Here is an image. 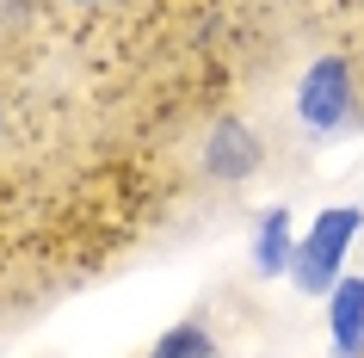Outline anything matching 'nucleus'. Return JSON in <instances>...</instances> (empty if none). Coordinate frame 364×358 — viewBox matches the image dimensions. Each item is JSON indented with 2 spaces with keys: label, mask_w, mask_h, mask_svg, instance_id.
<instances>
[{
  "label": "nucleus",
  "mask_w": 364,
  "mask_h": 358,
  "mask_svg": "<svg viewBox=\"0 0 364 358\" xmlns=\"http://www.w3.org/2000/svg\"><path fill=\"white\" fill-rule=\"evenodd\" d=\"M333 346L346 358L364 352V278L340 284V297H333Z\"/></svg>",
  "instance_id": "obj_4"
},
{
  "label": "nucleus",
  "mask_w": 364,
  "mask_h": 358,
  "mask_svg": "<svg viewBox=\"0 0 364 358\" xmlns=\"http://www.w3.org/2000/svg\"><path fill=\"white\" fill-rule=\"evenodd\" d=\"M259 167H266L259 136H253L241 117H216L210 136H204V149H198V173L216 179V186H241V179H253Z\"/></svg>",
  "instance_id": "obj_2"
},
{
  "label": "nucleus",
  "mask_w": 364,
  "mask_h": 358,
  "mask_svg": "<svg viewBox=\"0 0 364 358\" xmlns=\"http://www.w3.org/2000/svg\"><path fill=\"white\" fill-rule=\"evenodd\" d=\"M149 358H216V346H210V334H204L198 321H186V327L161 334V346H154Z\"/></svg>",
  "instance_id": "obj_6"
},
{
  "label": "nucleus",
  "mask_w": 364,
  "mask_h": 358,
  "mask_svg": "<svg viewBox=\"0 0 364 358\" xmlns=\"http://www.w3.org/2000/svg\"><path fill=\"white\" fill-rule=\"evenodd\" d=\"M296 112H303L309 130H321V136L364 130V80H358V68L346 56H321L303 75V87H296Z\"/></svg>",
  "instance_id": "obj_1"
},
{
  "label": "nucleus",
  "mask_w": 364,
  "mask_h": 358,
  "mask_svg": "<svg viewBox=\"0 0 364 358\" xmlns=\"http://www.w3.org/2000/svg\"><path fill=\"white\" fill-rule=\"evenodd\" d=\"M290 260H296V253H290V216L272 210L266 223H259V241H253V272H259V278H278Z\"/></svg>",
  "instance_id": "obj_5"
},
{
  "label": "nucleus",
  "mask_w": 364,
  "mask_h": 358,
  "mask_svg": "<svg viewBox=\"0 0 364 358\" xmlns=\"http://www.w3.org/2000/svg\"><path fill=\"white\" fill-rule=\"evenodd\" d=\"M50 6H62V13H99V6H112V0H50Z\"/></svg>",
  "instance_id": "obj_7"
},
{
  "label": "nucleus",
  "mask_w": 364,
  "mask_h": 358,
  "mask_svg": "<svg viewBox=\"0 0 364 358\" xmlns=\"http://www.w3.org/2000/svg\"><path fill=\"white\" fill-rule=\"evenodd\" d=\"M352 68H358V80H364V43H358V56H352Z\"/></svg>",
  "instance_id": "obj_8"
},
{
  "label": "nucleus",
  "mask_w": 364,
  "mask_h": 358,
  "mask_svg": "<svg viewBox=\"0 0 364 358\" xmlns=\"http://www.w3.org/2000/svg\"><path fill=\"white\" fill-rule=\"evenodd\" d=\"M358 235V210L340 204V210H327L321 223H315V235L303 241V253H296V284L303 290H327V278H333V265H340L346 241Z\"/></svg>",
  "instance_id": "obj_3"
}]
</instances>
